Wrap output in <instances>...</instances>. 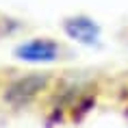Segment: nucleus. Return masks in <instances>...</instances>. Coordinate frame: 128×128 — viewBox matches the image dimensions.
<instances>
[{"label":"nucleus","instance_id":"obj_2","mask_svg":"<svg viewBox=\"0 0 128 128\" xmlns=\"http://www.w3.org/2000/svg\"><path fill=\"white\" fill-rule=\"evenodd\" d=\"M65 52L63 44L50 37H33L13 48V56L26 63H54Z\"/></svg>","mask_w":128,"mask_h":128},{"label":"nucleus","instance_id":"obj_3","mask_svg":"<svg viewBox=\"0 0 128 128\" xmlns=\"http://www.w3.org/2000/svg\"><path fill=\"white\" fill-rule=\"evenodd\" d=\"M61 26H63V33L68 35L70 39L78 41V44H85V46H94L100 39V26L89 15H72V18H65Z\"/></svg>","mask_w":128,"mask_h":128},{"label":"nucleus","instance_id":"obj_1","mask_svg":"<svg viewBox=\"0 0 128 128\" xmlns=\"http://www.w3.org/2000/svg\"><path fill=\"white\" fill-rule=\"evenodd\" d=\"M50 85V76L46 74H26V76H20L11 80L4 87V94H2V100L7 102L9 106L13 108H20V106H26L30 102H35L39 98V94L44 89H48Z\"/></svg>","mask_w":128,"mask_h":128}]
</instances>
